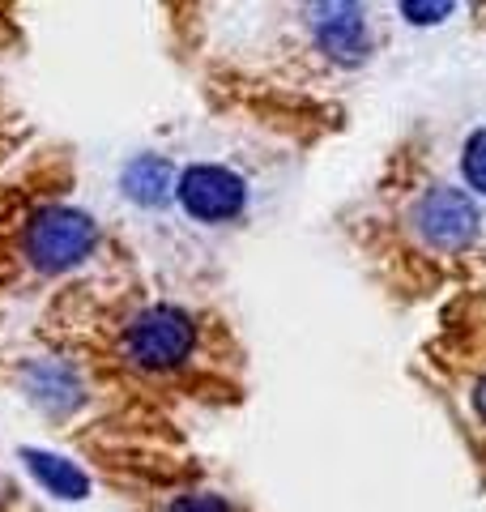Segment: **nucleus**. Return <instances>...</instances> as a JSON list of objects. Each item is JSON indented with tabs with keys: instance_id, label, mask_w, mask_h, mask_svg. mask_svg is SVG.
<instances>
[{
	"instance_id": "obj_1",
	"label": "nucleus",
	"mask_w": 486,
	"mask_h": 512,
	"mask_svg": "<svg viewBox=\"0 0 486 512\" xmlns=\"http://www.w3.org/2000/svg\"><path fill=\"white\" fill-rule=\"evenodd\" d=\"M99 244V227L90 214L69 210V205H52L30 218L26 227V256L43 274H64V269L81 265Z\"/></svg>"
},
{
	"instance_id": "obj_2",
	"label": "nucleus",
	"mask_w": 486,
	"mask_h": 512,
	"mask_svg": "<svg viewBox=\"0 0 486 512\" xmlns=\"http://www.w3.org/2000/svg\"><path fill=\"white\" fill-rule=\"evenodd\" d=\"M192 342H197V325L180 312V308H145L128 320L124 329V355L137 367H175L192 355Z\"/></svg>"
},
{
	"instance_id": "obj_3",
	"label": "nucleus",
	"mask_w": 486,
	"mask_h": 512,
	"mask_svg": "<svg viewBox=\"0 0 486 512\" xmlns=\"http://www.w3.org/2000/svg\"><path fill=\"white\" fill-rule=\"evenodd\" d=\"M410 227L423 235L427 248L457 252V248H465L469 239H474V231H478V210H474V201H469L465 192L435 184V188H427L423 197L414 201Z\"/></svg>"
},
{
	"instance_id": "obj_4",
	"label": "nucleus",
	"mask_w": 486,
	"mask_h": 512,
	"mask_svg": "<svg viewBox=\"0 0 486 512\" xmlns=\"http://www.w3.org/2000/svg\"><path fill=\"white\" fill-rule=\"evenodd\" d=\"M175 197H180L188 218H197V222H231V218H239L243 201H248V188H243V180L235 171L201 163V167H188L180 175Z\"/></svg>"
},
{
	"instance_id": "obj_5",
	"label": "nucleus",
	"mask_w": 486,
	"mask_h": 512,
	"mask_svg": "<svg viewBox=\"0 0 486 512\" xmlns=\"http://www.w3.org/2000/svg\"><path fill=\"white\" fill-rule=\"evenodd\" d=\"M316 35L324 43V52L337 56V60H363L367 56V22H363V9L354 5H324L316 9Z\"/></svg>"
},
{
	"instance_id": "obj_6",
	"label": "nucleus",
	"mask_w": 486,
	"mask_h": 512,
	"mask_svg": "<svg viewBox=\"0 0 486 512\" xmlns=\"http://www.w3.org/2000/svg\"><path fill=\"white\" fill-rule=\"evenodd\" d=\"M167 180H171L167 167H162V163H150V158H141V163L128 171V188H133L137 197H145V201H158L162 192H167Z\"/></svg>"
},
{
	"instance_id": "obj_7",
	"label": "nucleus",
	"mask_w": 486,
	"mask_h": 512,
	"mask_svg": "<svg viewBox=\"0 0 486 512\" xmlns=\"http://www.w3.org/2000/svg\"><path fill=\"white\" fill-rule=\"evenodd\" d=\"M461 167H465V180L474 184L478 192H486V128H478V133L465 141V158H461Z\"/></svg>"
},
{
	"instance_id": "obj_8",
	"label": "nucleus",
	"mask_w": 486,
	"mask_h": 512,
	"mask_svg": "<svg viewBox=\"0 0 486 512\" xmlns=\"http://www.w3.org/2000/svg\"><path fill=\"white\" fill-rule=\"evenodd\" d=\"M171 512H231L218 495H184V500H175Z\"/></svg>"
},
{
	"instance_id": "obj_9",
	"label": "nucleus",
	"mask_w": 486,
	"mask_h": 512,
	"mask_svg": "<svg viewBox=\"0 0 486 512\" xmlns=\"http://www.w3.org/2000/svg\"><path fill=\"white\" fill-rule=\"evenodd\" d=\"M474 406H478V414H482V419H486V380L478 384V389H474Z\"/></svg>"
}]
</instances>
